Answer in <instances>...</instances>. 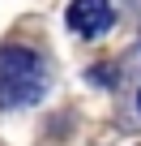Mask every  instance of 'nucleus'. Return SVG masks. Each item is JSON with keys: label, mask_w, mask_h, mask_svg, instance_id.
<instances>
[{"label": "nucleus", "mask_w": 141, "mask_h": 146, "mask_svg": "<svg viewBox=\"0 0 141 146\" xmlns=\"http://www.w3.org/2000/svg\"><path fill=\"white\" fill-rule=\"evenodd\" d=\"M47 95V60L30 43L0 47V108H30Z\"/></svg>", "instance_id": "f257e3e1"}, {"label": "nucleus", "mask_w": 141, "mask_h": 146, "mask_svg": "<svg viewBox=\"0 0 141 146\" xmlns=\"http://www.w3.org/2000/svg\"><path fill=\"white\" fill-rule=\"evenodd\" d=\"M111 22H115L111 0H73V5H68V26H73L77 35H86V39L107 35Z\"/></svg>", "instance_id": "f03ea898"}]
</instances>
